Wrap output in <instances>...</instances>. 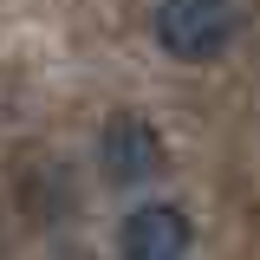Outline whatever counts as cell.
<instances>
[{
  "instance_id": "obj_2",
  "label": "cell",
  "mask_w": 260,
  "mask_h": 260,
  "mask_svg": "<svg viewBox=\"0 0 260 260\" xmlns=\"http://www.w3.org/2000/svg\"><path fill=\"white\" fill-rule=\"evenodd\" d=\"M98 162H104L111 182L143 189V182L162 169V137H156V124L137 117V111H117V117L104 124V137H98Z\"/></svg>"
},
{
  "instance_id": "obj_4",
  "label": "cell",
  "mask_w": 260,
  "mask_h": 260,
  "mask_svg": "<svg viewBox=\"0 0 260 260\" xmlns=\"http://www.w3.org/2000/svg\"><path fill=\"white\" fill-rule=\"evenodd\" d=\"M46 260H91V254H85V247H52Z\"/></svg>"
},
{
  "instance_id": "obj_1",
  "label": "cell",
  "mask_w": 260,
  "mask_h": 260,
  "mask_svg": "<svg viewBox=\"0 0 260 260\" xmlns=\"http://www.w3.org/2000/svg\"><path fill=\"white\" fill-rule=\"evenodd\" d=\"M241 32V7L234 0H162L156 7V39L169 59H221Z\"/></svg>"
},
{
  "instance_id": "obj_3",
  "label": "cell",
  "mask_w": 260,
  "mask_h": 260,
  "mask_svg": "<svg viewBox=\"0 0 260 260\" xmlns=\"http://www.w3.org/2000/svg\"><path fill=\"white\" fill-rule=\"evenodd\" d=\"M189 241H195V234H189V215L169 208V202H143V208H130L124 228H117L124 260H182Z\"/></svg>"
}]
</instances>
